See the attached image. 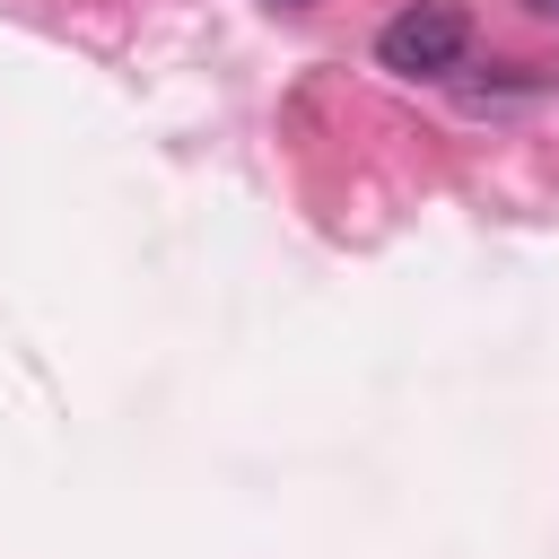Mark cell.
Wrapping results in <instances>:
<instances>
[{
    "instance_id": "cell-1",
    "label": "cell",
    "mask_w": 559,
    "mask_h": 559,
    "mask_svg": "<svg viewBox=\"0 0 559 559\" xmlns=\"http://www.w3.org/2000/svg\"><path fill=\"white\" fill-rule=\"evenodd\" d=\"M472 61V9L463 0H402L376 26V70L393 79H454Z\"/></svg>"
},
{
    "instance_id": "cell-2",
    "label": "cell",
    "mask_w": 559,
    "mask_h": 559,
    "mask_svg": "<svg viewBox=\"0 0 559 559\" xmlns=\"http://www.w3.org/2000/svg\"><path fill=\"white\" fill-rule=\"evenodd\" d=\"M524 9H542V17H559V0H524Z\"/></svg>"
},
{
    "instance_id": "cell-3",
    "label": "cell",
    "mask_w": 559,
    "mask_h": 559,
    "mask_svg": "<svg viewBox=\"0 0 559 559\" xmlns=\"http://www.w3.org/2000/svg\"><path fill=\"white\" fill-rule=\"evenodd\" d=\"M288 9H306V0H288Z\"/></svg>"
}]
</instances>
